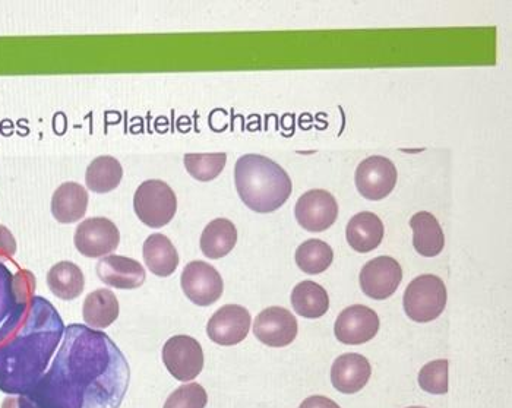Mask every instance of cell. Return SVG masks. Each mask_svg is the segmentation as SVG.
Returning <instances> with one entry per match:
<instances>
[{"label": "cell", "instance_id": "cell-1", "mask_svg": "<svg viewBox=\"0 0 512 408\" xmlns=\"http://www.w3.org/2000/svg\"><path fill=\"white\" fill-rule=\"evenodd\" d=\"M129 369L118 347L103 332L84 325L65 328L52 368L28 394L37 408H118Z\"/></svg>", "mask_w": 512, "mask_h": 408}, {"label": "cell", "instance_id": "cell-2", "mask_svg": "<svg viewBox=\"0 0 512 408\" xmlns=\"http://www.w3.org/2000/svg\"><path fill=\"white\" fill-rule=\"evenodd\" d=\"M65 334V325L55 306L34 296L0 341V391L30 394L49 365Z\"/></svg>", "mask_w": 512, "mask_h": 408}, {"label": "cell", "instance_id": "cell-3", "mask_svg": "<svg viewBox=\"0 0 512 408\" xmlns=\"http://www.w3.org/2000/svg\"><path fill=\"white\" fill-rule=\"evenodd\" d=\"M235 185L243 204L259 214L280 210L293 191L286 170L259 154H246L236 161Z\"/></svg>", "mask_w": 512, "mask_h": 408}, {"label": "cell", "instance_id": "cell-4", "mask_svg": "<svg viewBox=\"0 0 512 408\" xmlns=\"http://www.w3.org/2000/svg\"><path fill=\"white\" fill-rule=\"evenodd\" d=\"M134 211L145 226L161 229L175 218L178 198L175 191L163 180H145L135 192Z\"/></svg>", "mask_w": 512, "mask_h": 408}, {"label": "cell", "instance_id": "cell-5", "mask_svg": "<svg viewBox=\"0 0 512 408\" xmlns=\"http://www.w3.org/2000/svg\"><path fill=\"white\" fill-rule=\"evenodd\" d=\"M403 305L412 321L420 324L435 321L447 306V287L436 275H420L407 286Z\"/></svg>", "mask_w": 512, "mask_h": 408}, {"label": "cell", "instance_id": "cell-6", "mask_svg": "<svg viewBox=\"0 0 512 408\" xmlns=\"http://www.w3.org/2000/svg\"><path fill=\"white\" fill-rule=\"evenodd\" d=\"M163 363L178 381H194L204 369V351L195 338L175 335L164 344Z\"/></svg>", "mask_w": 512, "mask_h": 408}, {"label": "cell", "instance_id": "cell-7", "mask_svg": "<svg viewBox=\"0 0 512 408\" xmlns=\"http://www.w3.org/2000/svg\"><path fill=\"white\" fill-rule=\"evenodd\" d=\"M75 248L87 258L112 255L119 248L118 226L106 217L87 218L75 230Z\"/></svg>", "mask_w": 512, "mask_h": 408}, {"label": "cell", "instance_id": "cell-8", "mask_svg": "<svg viewBox=\"0 0 512 408\" xmlns=\"http://www.w3.org/2000/svg\"><path fill=\"white\" fill-rule=\"evenodd\" d=\"M185 296L197 306H211L223 296L224 283L220 272L204 261H192L186 265L180 277Z\"/></svg>", "mask_w": 512, "mask_h": 408}, {"label": "cell", "instance_id": "cell-9", "mask_svg": "<svg viewBox=\"0 0 512 408\" xmlns=\"http://www.w3.org/2000/svg\"><path fill=\"white\" fill-rule=\"evenodd\" d=\"M397 176V169L390 158L369 157L357 166L356 188L363 198L369 201H381L394 191Z\"/></svg>", "mask_w": 512, "mask_h": 408}, {"label": "cell", "instance_id": "cell-10", "mask_svg": "<svg viewBox=\"0 0 512 408\" xmlns=\"http://www.w3.org/2000/svg\"><path fill=\"white\" fill-rule=\"evenodd\" d=\"M295 215L300 227L308 232H325L337 221L338 204L330 192L324 189H312L300 196Z\"/></svg>", "mask_w": 512, "mask_h": 408}, {"label": "cell", "instance_id": "cell-11", "mask_svg": "<svg viewBox=\"0 0 512 408\" xmlns=\"http://www.w3.org/2000/svg\"><path fill=\"white\" fill-rule=\"evenodd\" d=\"M403 280L400 264L391 256H378L362 268L359 275L360 287L366 296L385 300L397 292Z\"/></svg>", "mask_w": 512, "mask_h": 408}, {"label": "cell", "instance_id": "cell-12", "mask_svg": "<svg viewBox=\"0 0 512 408\" xmlns=\"http://www.w3.org/2000/svg\"><path fill=\"white\" fill-rule=\"evenodd\" d=\"M251 324L248 309L240 305H226L211 316L207 334L218 346H236L248 337Z\"/></svg>", "mask_w": 512, "mask_h": 408}, {"label": "cell", "instance_id": "cell-13", "mask_svg": "<svg viewBox=\"0 0 512 408\" xmlns=\"http://www.w3.org/2000/svg\"><path fill=\"white\" fill-rule=\"evenodd\" d=\"M297 319L292 312L280 306L264 309L254 322L255 337L268 347L289 346L297 337Z\"/></svg>", "mask_w": 512, "mask_h": 408}, {"label": "cell", "instance_id": "cell-14", "mask_svg": "<svg viewBox=\"0 0 512 408\" xmlns=\"http://www.w3.org/2000/svg\"><path fill=\"white\" fill-rule=\"evenodd\" d=\"M379 331V316L368 306L353 305L344 309L335 321L334 332L338 341L347 346L368 343Z\"/></svg>", "mask_w": 512, "mask_h": 408}, {"label": "cell", "instance_id": "cell-15", "mask_svg": "<svg viewBox=\"0 0 512 408\" xmlns=\"http://www.w3.org/2000/svg\"><path fill=\"white\" fill-rule=\"evenodd\" d=\"M97 275L106 286L118 290L139 289L147 280V272L135 259L122 255L104 256L96 267Z\"/></svg>", "mask_w": 512, "mask_h": 408}, {"label": "cell", "instance_id": "cell-16", "mask_svg": "<svg viewBox=\"0 0 512 408\" xmlns=\"http://www.w3.org/2000/svg\"><path fill=\"white\" fill-rule=\"evenodd\" d=\"M371 363L362 354L347 353L335 360L331 368V382L343 394L362 391L371 379Z\"/></svg>", "mask_w": 512, "mask_h": 408}, {"label": "cell", "instance_id": "cell-17", "mask_svg": "<svg viewBox=\"0 0 512 408\" xmlns=\"http://www.w3.org/2000/svg\"><path fill=\"white\" fill-rule=\"evenodd\" d=\"M88 201L90 196L84 186L77 182H66L53 194L50 210L60 224H74L87 213Z\"/></svg>", "mask_w": 512, "mask_h": 408}, {"label": "cell", "instance_id": "cell-18", "mask_svg": "<svg viewBox=\"0 0 512 408\" xmlns=\"http://www.w3.org/2000/svg\"><path fill=\"white\" fill-rule=\"evenodd\" d=\"M145 265L157 277L166 278L175 274L179 267V253L169 237L161 233L148 236L142 248Z\"/></svg>", "mask_w": 512, "mask_h": 408}, {"label": "cell", "instance_id": "cell-19", "mask_svg": "<svg viewBox=\"0 0 512 408\" xmlns=\"http://www.w3.org/2000/svg\"><path fill=\"white\" fill-rule=\"evenodd\" d=\"M384 224L381 218L369 211L356 214L347 224L346 237L356 252L368 253L381 245L384 239Z\"/></svg>", "mask_w": 512, "mask_h": 408}, {"label": "cell", "instance_id": "cell-20", "mask_svg": "<svg viewBox=\"0 0 512 408\" xmlns=\"http://www.w3.org/2000/svg\"><path fill=\"white\" fill-rule=\"evenodd\" d=\"M410 227L413 230V246L419 255L434 258L444 251V232L434 214L428 211L414 214L410 220Z\"/></svg>", "mask_w": 512, "mask_h": 408}, {"label": "cell", "instance_id": "cell-21", "mask_svg": "<svg viewBox=\"0 0 512 408\" xmlns=\"http://www.w3.org/2000/svg\"><path fill=\"white\" fill-rule=\"evenodd\" d=\"M119 300L109 289H99L88 294L82 306V318L87 327L104 330L119 318Z\"/></svg>", "mask_w": 512, "mask_h": 408}, {"label": "cell", "instance_id": "cell-22", "mask_svg": "<svg viewBox=\"0 0 512 408\" xmlns=\"http://www.w3.org/2000/svg\"><path fill=\"white\" fill-rule=\"evenodd\" d=\"M47 286L59 299L75 300L84 292V272L74 262H58L47 272Z\"/></svg>", "mask_w": 512, "mask_h": 408}, {"label": "cell", "instance_id": "cell-23", "mask_svg": "<svg viewBox=\"0 0 512 408\" xmlns=\"http://www.w3.org/2000/svg\"><path fill=\"white\" fill-rule=\"evenodd\" d=\"M237 243V229L227 218L211 221L201 234V251L207 258L220 259L229 255Z\"/></svg>", "mask_w": 512, "mask_h": 408}, {"label": "cell", "instance_id": "cell-24", "mask_svg": "<svg viewBox=\"0 0 512 408\" xmlns=\"http://www.w3.org/2000/svg\"><path fill=\"white\" fill-rule=\"evenodd\" d=\"M27 305L18 299L15 292L14 274L0 262V341L12 330Z\"/></svg>", "mask_w": 512, "mask_h": 408}, {"label": "cell", "instance_id": "cell-25", "mask_svg": "<svg viewBox=\"0 0 512 408\" xmlns=\"http://www.w3.org/2000/svg\"><path fill=\"white\" fill-rule=\"evenodd\" d=\"M122 179V164L112 156L94 158L85 172V185L96 194H109L115 191Z\"/></svg>", "mask_w": 512, "mask_h": 408}, {"label": "cell", "instance_id": "cell-26", "mask_svg": "<svg viewBox=\"0 0 512 408\" xmlns=\"http://www.w3.org/2000/svg\"><path fill=\"white\" fill-rule=\"evenodd\" d=\"M292 305L297 315L303 318H321L330 308V297L315 281H302L293 289Z\"/></svg>", "mask_w": 512, "mask_h": 408}, {"label": "cell", "instance_id": "cell-27", "mask_svg": "<svg viewBox=\"0 0 512 408\" xmlns=\"http://www.w3.org/2000/svg\"><path fill=\"white\" fill-rule=\"evenodd\" d=\"M333 259V248L318 239L306 240L296 251L297 267L306 274L316 275L327 271Z\"/></svg>", "mask_w": 512, "mask_h": 408}, {"label": "cell", "instance_id": "cell-28", "mask_svg": "<svg viewBox=\"0 0 512 408\" xmlns=\"http://www.w3.org/2000/svg\"><path fill=\"white\" fill-rule=\"evenodd\" d=\"M189 175L199 182H211L223 172L227 163L226 153L186 154L183 157Z\"/></svg>", "mask_w": 512, "mask_h": 408}, {"label": "cell", "instance_id": "cell-29", "mask_svg": "<svg viewBox=\"0 0 512 408\" xmlns=\"http://www.w3.org/2000/svg\"><path fill=\"white\" fill-rule=\"evenodd\" d=\"M448 360H435L420 370V388L429 394L444 395L448 392Z\"/></svg>", "mask_w": 512, "mask_h": 408}, {"label": "cell", "instance_id": "cell-30", "mask_svg": "<svg viewBox=\"0 0 512 408\" xmlns=\"http://www.w3.org/2000/svg\"><path fill=\"white\" fill-rule=\"evenodd\" d=\"M207 403V391L202 385L192 382L173 391L163 408H205Z\"/></svg>", "mask_w": 512, "mask_h": 408}, {"label": "cell", "instance_id": "cell-31", "mask_svg": "<svg viewBox=\"0 0 512 408\" xmlns=\"http://www.w3.org/2000/svg\"><path fill=\"white\" fill-rule=\"evenodd\" d=\"M14 287L18 299L22 303H28L36 292V277L30 271L21 270L14 275Z\"/></svg>", "mask_w": 512, "mask_h": 408}, {"label": "cell", "instance_id": "cell-32", "mask_svg": "<svg viewBox=\"0 0 512 408\" xmlns=\"http://www.w3.org/2000/svg\"><path fill=\"white\" fill-rule=\"evenodd\" d=\"M15 252H17V240L5 226H0V258H12Z\"/></svg>", "mask_w": 512, "mask_h": 408}, {"label": "cell", "instance_id": "cell-33", "mask_svg": "<svg viewBox=\"0 0 512 408\" xmlns=\"http://www.w3.org/2000/svg\"><path fill=\"white\" fill-rule=\"evenodd\" d=\"M299 408H340V406L330 398L314 395V397L306 398Z\"/></svg>", "mask_w": 512, "mask_h": 408}, {"label": "cell", "instance_id": "cell-34", "mask_svg": "<svg viewBox=\"0 0 512 408\" xmlns=\"http://www.w3.org/2000/svg\"><path fill=\"white\" fill-rule=\"evenodd\" d=\"M2 408H37L36 404L30 400L28 395H18V397H8L3 400Z\"/></svg>", "mask_w": 512, "mask_h": 408}, {"label": "cell", "instance_id": "cell-35", "mask_svg": "<svg viewBox=\"0 0 512 408\" xmlns=\"http://www.w3.org/2000/svg\"><path fill=\"white\" fill-rule=\"evenodd\" d=\"M409 408H425V407H409Z\"/></svg>", "mask_w": 512, "mask_h": 408}]
</instances>
